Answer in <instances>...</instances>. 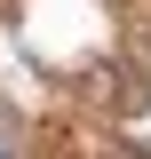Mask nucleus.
<instances>
[{
  "mask_svg": "<svg viewBox=\"0 0 151 159\" xmlns=\"http://www.w3.org/2000/svg\"><path fill=\"white\" fill-rule=\"evenodd\" d=\"M0 159H24V135H16V119L0 111Z\"/></svg>",
  "mask_w": 151,
  "mask_h": 159,
  "instance_id": "1",
  "label": "nucleus"
}]
</instances>
